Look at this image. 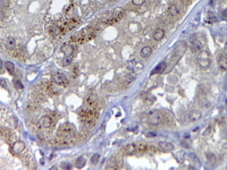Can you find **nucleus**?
<instances>
[{
    "label": "nucleus",
    "mask_w": 227,
    "mask_h": 170,
    "mask_svg": "<svg viewBox=\"0 0 227 170\" xmlns=\"http://www.w3.org/2000/svg\"><path fill=\"white\" fill-rule=\"evenodd\" d=\"M96 117H98V109L96 107H89L82 109L79 112V118L86 125H93L96 123Z\"/></svg>",
    "instance_id": "f257e3e1"
},
{
    "label": "nucleus",
    "mask_w": 227,
    "mask_h": 170,
    "mask_svg": "<svg viewBox=\"0 0 227 170\" xmlns=\"http://www.w3.org/2000/svg\"><path fill=\"white\" fill-rule=\"evenodd\" d=\"M74 136H75V129L74 126L69 124L62 125V127L58 130V138L62 143H69L73 141Z\"/></svg>",
    "instance_id": "f03ea898"
},
{
    "label": "nucleus",
    "mask_w": 227,
    "mask_h": 170,
    "mask_svg": "<svg viewBox=\"0 0 227 170\" xmlns=\"http://www.w3.org/2000/svg\"><path fill=\"white\" fill-rule=\"evenodd\" d=\"M162 113L158 111V110H154V111H151V112L148 115V118H147V121L149 125H151V126H158V125L161 124V121H162Z\"/></svg>",
    "instance_id": "7ed1b4c3"
},
{
    "label": "nucleus",
    "mask_w": 227,
    "mask_h": 170,
    "mask_svg": "<svg viewBox=\"0 0 227 170\" xmlns=\"http://www.w3.org/2000/svg\"><path fill=\"white\" fill-rule=\"evenodd\" d=\"M197 62L198 65L201 68H208L210 66V62H211V59H210V55L207 52V51H201L199 52L198 57H197Z\"/></svg>",
    "instance_id": "20e7f679"
},
{
    "label": "nucleus",
    "mask_w": 227,
    "mask_h": 170,
    "mask_svg": "<svg viewBox=\"0 0 227 170\" xmlns=\"http://www.w3.org/2000/svg\"><path fill=\"white\" fill-rule=\"evenodd\" d=\"M53 82L58 85H62V86H66L68 84V79L67 77L62 73H57L53 76Z\"/></svg>",
    "instance_id": "39448f33"
},
{
    "label": "nucleus",
    "mask_w": 227,
    "mask_h": 170,
    "mask_svg": "<svg viewBox=\"0 0 227 170\" xmlns=\"http://www.w3.org/2000/svg\"><path fill=\"white\" fill-rule=\"evenodd\" d=\"M25 150V144L21 141L15 142L13 145H11V152L14 154H21Z\"/></svg>",
    "instance_id": "423d86ee"
},
{
    "label": "nucleus",
    "mask_w": 227,
    "mask_h": 170,
    "mask_svg": "<svg viewBox=\"0 0 227 170\" xmlns=\"http://www.w3.org/2000/svg\"><path fill=\"white\" fill-rule=\"evenodd\" d=\"M39 125L40 127H42L45 129H48V128H50L51 125H52V118H51L50 116H43L40 119Z\"/></svg>",
    "instance_id": "0eeeda50"
},
{
    "label": "nucleus",
    "mask_w": 227,
    "mask_h": 170,
    "mask_svg": "<svg viewBox=\"0 0 227 170\" xmlns=\"http://www.w3.org/2000/svg\"><path fill=\"white\" fill-rule=\"evenodd\" d=\"M158 147L162 152H171L174 150V145L169 142H160L158 144Z\"/></svg>",
    "instance_id": "6e6552de"
},
{
    "label": "nucleus",
    "mask_w": 227,
    "mask_h": 170,
    "mask_svg": "<svg viewBox=\"0 0 227 170\" xmlns=\"http://www.w3.org/2000/svg\"><path fill=\"white\" fill-rule=\"evenodd\" d=\"M148 150H149V144L147 143H139L136 144V152L140 153V154H144V153H148Z\"/></svg>",
    "instance_id": "1a4fd4ad"
},
{
    "label": "nucleus",
    "mask_w": 227,
    "mask_h": 170,
    "mask_svg": "<svg viewBox=\"0 0 227 170\" xmlns=\"http://www.w3.org/2000/svg\"><path fill=\"white\" fill-rule=\"evenodd\" d=\"M62 51L64 52L65 56H72V55H73V51H74L73 44H69V43L64 44L62 48Z\"/></svg>",
    "instance_id": "9d476101"
},
{
    "label": "nucleus",
    "mask_w": 227,
    "mask_h": 170,
    "mask_svg": "<svg viewBox=\"0 0 227 170\" xmlns=\"http://www.w3.org/2000/svg\"><path fill=\"white\" fill-rule=\"evenodd\" d=\"M124 153L127 155H132L136 153V144H128L124 147Z\"/></svg>",
    "instance_id": "9b49d317"
},
{
    "label": "nucleus",
    "mask_w": 227,
    "mask_h": 170,
    "mask_svg": "<svg viewBox=\"0 0 227 170\" xmlns=\"http://www.w3.org/2000/svg\"><path fill=\"white\" fill-rule=\"evenodd\" d=\"M165 35V31L162 28H157L154 32H153V39L156 41H160V40L164 38Z\"/></svg>",
    "instance_id": "f8f14e48"
},
{
    "label": "nucleus",
    "mask_w": 227,
    "mask_h": 170,
    "mask_svg": "<svg viewBox=\"0 0 227 170\" xmlns=\"http://www.w3.org/2000/svg\"><path fill=\"white\" fill-rule=\"evenodd\" d=\"M96 103H98V98L94 94L90 95L88 98V100H86V104L89 107H96Z\"/></svg>",
    "instance_id": "ddd939ff"
},
{
    "label": "nucleus",
    "mask_w": 227,
    "mask_h": 170,
    "mask_svg": "<svg viewBox=\"0 0 227 170\" xmlns=\"http://www.w3.org/2000/svg\"><path fill=\"white\" fill-rule=\"evenodd\" d=\"M168 13H169V15L171 17H175V16H177V15L180 14V9H178V7H177L175 4H173V5L169 6V8H168Z\"/></svg>",
    "instance_id": "4468645a"
},
{
    "label": "nucleus",
    "mask_w": 227,
    "mask_h": 170,
    "mask_svg": "<svg viewBox=\"0 0 227 170\" xmlns=\"http://www.w3.org/2000/svg\"><path fill=\"white\" fill-rule=\"evenodd\" d=\"M218 64H219V67H220L221 70H226L227 69V57L226 56L219 57Z\"/></svg>",
    "instance_id": "2eb2a0df"
},
{
    "label": "nucleus",
    "mask_w": 227,
    "mask_h": 170,
    "mask_svg": "<svg viewBox=\"0 0 227 170\" xmlns=\"http://www.w3.org/2000/svg\"><path fill=\"white\" fill-rule=\"evenodd\" d=\"M5 45L7 49H13V48L16 45V41H15V39H14L13 36H9V38H7V40H6Z\"/></svg>",
    "instance_id": "dca6fc26"
},
{
    "label": "nucleus",
    "mask_w": 227,
    "mask_h": 170,
    "mask_svg": "<svg viewBox=\"0 0 227 170\" xmlns=\"http://www.w3.org/2000/svg\"><path fill=\"white\" fill-rule=\"evenodd\" d=\"M201 117V112L197 110V109H193L192 111L190 112V119L192 120V121H195V120H198L199 118Z\"/></svg>",
    "instance_id": "f3484780"
},
{
    "label": "nucleus",
    "mask_w": 227,
    "mask_h": 170,
    "mask_svg": "<svg viewBox=\"0 0 227 170\" xmlns=\"http://www.w3.org/2000/svg\"><path fill=\"white\" fill-rule=\"evenodd\" d=\"M50 33L52 36H57V35H59V34H62V30H60V26H58V25H53V26H51L50 27Z\"/></svg>",
    "instance_id": "a211bd4d"
},
{
    "label": "nucleus",
    "mask_w": 227,
    "mask_h": 170,
    "mask_svg": "<svg viewBox=\"0 0 227 170\" xmlns=\"http://www.w3.org/2000/svg\"><path fill=\"white\" fill-rule=\"evenodd\" d=\"M85 162H86V160H85L84 157H79V158L76 160V162H75V167L81 169V168H83L85 166Z\"/></svg>",
    "instance_id": "6ab92c4d"
},
{
    "label": "nucleus",
    "mask_w": 227,
    "mask_h": 170,
    "mask_svg": "<svg viewBox=\"0 0 227 170\" xmlns=\"http://www.w3.org/2000/svg\"><path fill=\"white\" fill-rule=\"evenodd\" d=\"M151 52H152V50H151L150 47H144V48H142L141 50V56L143 58H148V57H150Z\"/></svg>",
    "instance_id": "aec40b11"
},
{
    "label": "nucleus",
    "mask_w": 227,
    "mask_h": 170,
    "mask_svg": "<svg viewBox=\"0 0 227 170\" xmlns=\"http://www.w3.org/2000/svg\"><path fill=\"white\" fill-rule=\"evenodd\" d=\"M5 68L7 69V72H9V74H11V75L15 74V66H14L13 62H10V61L5 62Z\"/></svg>",
    "instance_id": "412c9836"
},
{
    "label": "nucleus",
    "mask_w": 227,
    "mask_h": 170,
    "mask_svg": "<svg viewBox=\"0 0 227 170\" xmlns=\"http://www.w3.org/2000/svg\"><path fill=\"white\" fill-rule=\"evenodd\" d=\"M1 135L4 136V138H6V140H9V141H10V138H11V133L9 132V129H6V128H2V129H1Z\"/></svg>",
    "instance_id": "4be33fe9"
},
{
    "label": "nucleus",
    "mask_w": 227,
    "mask_h": 170,
    "mask_svg": "<svg viewBox=\"0 0 227 170\" xmlns=\"http://www.w3.org/2000/svg\"><path fill=\"white\" fill-rule=\"evenodd\" d=\"M207 160H208L211 164H214L215 163V161H216L215 154H212V153H208V154H207Z\"/></svg>",
    "instance_id": "5701e85b"
},
{
    "label": "nucleus",
    "mask_w": 227,
    "mask_h": 170,
    "mask_svg": "<svg viewBox=\"0 0 227 170\" xmlns=\"http://www.w3.org/2000/svg\"><path fill=\"white\" fill-rule=\"evenodd\" d=\"M70 62H72V57L66 56L64 59H62V66H68Z\"/></svg>",
    "instance_id": "b1692460"
},
{
    "label": "nucleus",
    "mask_w": 227,
    "mask_h": 170,
    "mask_svg": "<svg viewBox=\"0 0 227 170\" xmlns=\"http://www.w3.org/2000/svg\"><path fill=\"white\" fill-rule=\"evenodd\" d=\"M164 68H165V62H161V64L159 65L158 67H157V68H154V69H153V70H152V73H151V74H152V75H153V74H157V73H159V72H160V70H162Z\"/></svg>",
    "instance_id": "393cba45"
},
{
    "label": "nucleus",
    "mask_w": 227,
    "mask_h": 170,
    "mask_svg": "<svg viewBox=\"0 0 227 170\" xmlns=\"http://www.w3.org/2000/svg\"><path fill=\"white\" fill-rule=\"evenodd\" d=\"M14 85H15V89H16V90H22L23 89L22 83H21L18 79H15V81H14Z\"/></svg>",
    "instance_id": "a878e982"
},
{
    "label": "nucleus",
    "mask_w": 227,
    "mask_h": 170,
    "mask_svg": "<svg viewBox=\"0 0 227 170\" xmlns=\"http://www.w3.org/2000/svg\"><path fill=\"white\" fill-rule=\"evenodd\" d=\"M99 158H100V157H99V154H94V155H93V157L91 158V162H92L93 164H96V162H98V160H99Z\"/></svg>",
    "instance_id": "bb28decb"
},
{
    "label": "nucleus",
    "mask_w": 227,
    "mask_h": 170,
    "mask_svg": "<svg viewBox=\"0 0 227 170\" xmlns=\"http://www.w3.org/2000/svg\"><path fill=\"white\" fill-rule=\"evenodd\" d=\"M175 157H176V159L180 161V162H182V160H183V158H184V153H183V152H178L175 155Z\"/></svg>",
    "instance_id": "cd10ccee"
},
{
    "label": "nucleus",
    "mask_w": 227,
    "mask_h": 170,
    "mask_svg": "<svg viewBox=\"0 0 227 170\" xmlns=\"http://www.w3.org/2000/svg\"><path fill=\"white\" fill-rule=\"evenodd\" d=\"M144 1H145V0H132V2H133V4H134L135 6L143 5V4H144Z\"/></svg>",
    "instance_id": "c85d7f7f"
},
{
    "label": "nucleus",
    "mask_w": 227,
    "mask_h": 170,
    "mask_svg": "<svg viewBox=\"0 0 227 170\" xmlns=\"http://www.w3.org/2000/svg\"><path fill=\"white\" fill-rule=\"evenodd\" d=\"M77 72H79V67H77V66H75V69H74L73 72H72V75H73V77H76V76H77V74H79Z\"/></svg>",
    "instance_id": "c756f323"
},
{
    "label": "nucleus",
    "mask_w": 227,
    "mask_h": 170,
    "mask_svg": "<svg viewBox=\"0 0 227 170\" xmlns=\"http://www.w3.org/2000/svg\"><path fill=\"white\" fill-rule=\"evenodd\" d=\"M201 47H202V45H201V43L197 42V43L194 44V50H200V49H201Z\"/></svg>",
    "instance_id": "7c9ffc66"
},
{
    "label": "nucleus",
    "mask_w": 227,
    "mask_h": 170,
    "mask_svg": "<svg viewBox=\"0 0 227 170\" xmlns=\"http://www.w3.org/2000/svg\"><path fill=\"white\" fill-rule=\"evenodd\" d=\"M62 169H69V168H72V166L70 164H62Z\"/></svg>",
    "instance_id": "2f4dec72"
},
{
    "label": "nucleus",
    "mask_w": 227,
    "mask_h": 170,
    "mask_svg": "<svg viewBox=\"0 0 227 170\" xmlns=\"http://www.w3.org/2000/svg\"><path fill=\"white\" fill-rule=\"evenodd\" d=\"M1 85H2L4 87H6V89H7V83H6V79H4V78L1 79Z\"/></svg>",
    "instance_id": "473e14b6"
},
{
    "label": "nucleus",
    "mask_w": 227,
    "mask_h": 170,
    "mask_svg": "<svg viewBox=\"0 0 227 170\" xmlns=\"http://www.w3.org/2000/svg\"><path fill=\"white\" fill-rule=\"evenodd\" d=\"M192 0H181V2H183V4H185V5H188L190 2H191Z\"/></svg>",
    "instance_id": "72a5a7b5"
},
{
    "label": "nucleus",
    "mask_w": 227,
    "mask_h": 170,
    "mask_svg": "<svg viewBox=\"0 0 227 170\" xmlns=\"http://www.w3.org/2000/svg\"><path fill=\"white\" fill-rule=\"evenodd\" d=\"M148 136H149V137H152V136H156V133H148Z\"/></svg>",
    "instance_id": "f704fd0d"
},
{
    "label": "nucleus",
    "mask_w": 227,
    "mask_h": 170,
    "mask_svg": "<svg viewBox=\"0 0 227 170\" xmlns=\"http://www.w3.org/2000/svg\"><path fill=\"white\" fill-rule=\"evenodd\" d=\"M225 55L227 56V42H226V44H225Z\"/></svg>",
    "instance_id": "c9c22d12"
}]
</instances>
